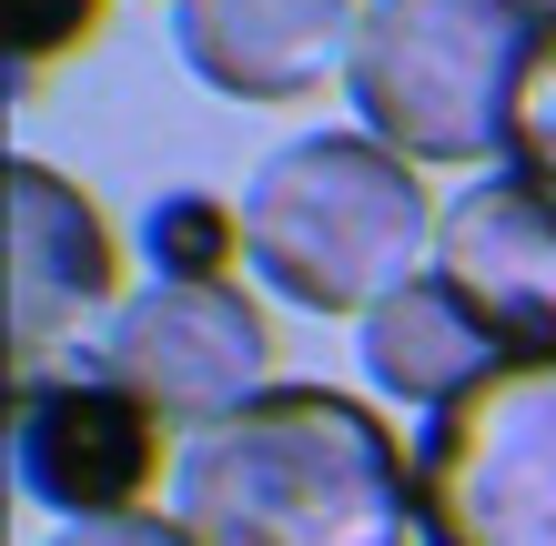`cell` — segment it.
<instances>
[{"label": "cell", "mask_w": 556, "mask_h": 546, "mask_svg": "<svg viewBox=\"0 0 556 546\" xmlns=\"http://www.w3.org/2000/svg\"><path fill=\"white\" fill-rule=\"evenodd\" d=\"M173 517L192 546H405L415 456L334 384H264L173 456Z\"/></svg>", "instance_id": "1"}, {"label": "cell", "mask_w": 556, "mask_h": 546, "mask_svg": "<svg viewBox=\"0 0 556 546\" xmlns=\"http://www.w3.org/2000/svg\"><path fill=\"white\" fill-rule=\"evenodd\" d=\"M435 203L405 152L375 132H304L253 163L243 182V253L283 304L304 314H365L435 264Z\"/></svg>", "instance_id": "2"}, {"label": "cell", "mask_w": 556, "mask_h": 546, "mask_svg": "<svg viewBox=\"0 0 556 546\" xmlns=\"http://www.w3.org/2000/svg\"><path fill=\"white\" fill-rule=\"evenodd\" d=\"M536 30L546 21L527 0H365L344 61L354 132L415 173H496Z\"/></svg>", "instance_id": "3"}, {"label": "cell", "mask_w": 556, "mask_h": 546, "mask_svg": "<svg viewBox=\"0 0 556 546\" xmlns=\"http://www.w3.org/2000/svg\"><path fill=\"white\" fill-rule=\"evenodd\" d=\"M425 546H556V355H506L415 435Z\"/></svg>", "instance_id": "4"}, {"label": "cell", "mask_w": 556, "mask_h": 546, "mask_svg": "<svg viewBox=\"0 0 556 546\" xmlns=\"http://www.w3.org/2000/svg\"><path fill=\"white\" fill-rule=\"evenodd\" d=\"M72 365L112 374L122 395H142L162 426H223V415H243L264 395V365H274V334H264V304L243 294V283H173L152 274L142 294H122L91 344Z\"/></svg>", "instance_id": "5"}, {"label": "cell", "mask_w": 556, "mask_h": 546, "mask_svg": "<svg viewBox=\"0 0 556 546\" xmlns=\"http://www.w3.org/2000/svg\"><path fill=\"white\" fill-rule=\"evenodd\" d=\"M162 435L173 426L91 365H51L11 384V466L41 506H61V526L142 517L162 486Z\"/></svg>", "instance_id": "6"}, {"label": "cell", "mask_w": 556, "mask_h": 546, "mask_svg": "<svg viewBox=\"0 0 556 546\" xmlns=\"http://www.w3.org/2000/svg\"><path fill=\"white\" fill-rule=\"evenodd\" d=\"M122 304V253L112 223L81 182H61L41 152L11 163V365L51 374L61 344Z\"/></svg>", "instance_id": "7"}, {"label": "cell", "mask_w": 556, "mask_h": 546, "mask_svg": "<svg viewBox=\"0 0 556 546\" xmlns=\"http://www.w3.org/2000/svg\"><path fill=\"white\" fill-rule=\"evenodd\" d=\"M435 274L506 334V355H556V203L527 192L506 163L445 203Z\"/></svg>", "instance_id": "8"}, {"label": "cell", "mask_w": 556, "mask_h": 546, "mask_svg": "<svg viewBox=\"0 0 556 546\" xmlns=\"http://www.w3.org/2000/svg\"><path fill=\"white\" fill-rule=\"evenodd\" d=\"M365 0H173V41L223 102H314L344 81Z\"/></svg>", "instance_id": "9"}, {"label": "cell", "mask_w": 556, "mask_h": 546, "mask_svg": "<svg viewBox=\"0 0 556 546\" xmlns=\"http://www.w3.org/2000/svg\"><path fill=\"white\" fill-rule=\"evenodd\" d=\"M365 374H375V395H395V405H415V415H445L455 395H476L485 374L506 365V334L485 325V314L455 294V283L425 264L405 294H384L375 314H365Z\"/></svg>", "instance_id": "10"}, {"label": "cell", "mask_w": 556, "mask_h": 546, "mask_svg": "<svg viewBox=\"0 0 556 546\" xmlns=\"http://www.w3.org/2000/svg\"><path fill=\"white\" fill-rule=\"evenodd\" d=\"M142 253L173 283H233V264H253L243 253V203H223V192H162L142 213Z\"/></svg>", "instance_id": "11"}, {"label": "cell", "mask_w": 556, "mask_h": 546, "mask_svg": "<svg viewBox=\"0 0 556 546\" xmlns=\"http://www.w3.org/2000/svg\"><path fill=\"white\" fill-rule=\"evenodd\" d=\"M506 173L556 203V21L536 30L527 81H516V112H506Z\"/></svg>", "instance_id": "12"}, {"label": "cell", "mask_w": 556, "mask_h": 546, "mask_svg": "<svg viewBox=\"0 0 556 546\" xmlns=\"http://www.w3.org/2000/svg\"><path fill=\"white\" fill-rule=\"evenodd\" d=\"M102 11L112 0H11V81L30 91L51 61H72L102 41Z\"/></svg>", "instance_id": "13"}, {"label": "cell", "mask_w": 556, "mask_h": 546, "mask_svg": "<svg viewBox=\"0 0 556 546\" xmlns=\"http://www.w3.org/2000/svg\"><path fill=\"white\" fill-rule=\"evenodd\" d=\"M527 11H536V21H556V0H527Z\"/></svg>", "instance_id": "14"}]
</instances>
